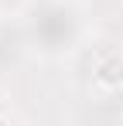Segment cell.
<instances>
[{
    "mask_svg": "<svg viewBox=\"0 0 123 126\" xmlns=\"http://www.w3.org/2000/svg\"><path fill=\"white\" fill-rule=\"evenodd\" d=\"M0 123H3V116H0Z\"/></svg>",
    "mask_w": 123,
    "mask_h": 126,
    "instance_id": "2",
    "label": "cell"
},
{
    "mask_svg": "<svg viewBox=\"0 0 123 126\" xmlns=\"http://www.w3.org/2000/svg\"><path fill=\"white\" fill-rule=\"evenodd\" d=\"M96 85L102 89H120L123 85V58H109L96 68Z\"/></svg>",
    "mask_w": 123,
    "mask_h": 126,
    "instance_id": "1",
    "label": "cell"
}]
</instances>
